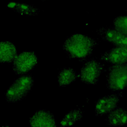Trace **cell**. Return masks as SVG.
Segmentation results:
<instances>
[{"mask_svg":"<svg viewBox=\"0 0 127 127\" xmlns=\"http://www.w3.org/2000/svg\"><path fill=\"white\" fill-rule=\"evenodd\" d=\"M97 44L95 39L77 33L66 39L63 44V49L70 58L83 60L92 54Z\"/></svg>","mask_w":127,"mask_h":127,"instance_id":"1","label":"cell"},{"mask_svg":"<svg viewBox=\"0 0 127 127\" xmlns=\"http://www.w3.org/2000/svg\"><path fill=\"white\" fill-rule=\"evenodd\" d=\"M34 79L31 74H22L8 87L5 96L7 102L14 103L24 98L31 91Z\"/></svg>","mask_w":127,"mask_h":127,"instance_id":"2","label":"cell"},{"mask_svg":"<svg viewBox=\"0 0 127 127\" xmlns=\"http://www.w3.org/2000/svg\"><path fill=\"white\" fill-rule=\"evenodd\" d=\"M107 87L113 91L127 87V62L110 65L107 75Z\"/></svg>","mask_w":127,"mask_h":127,"instance_id":"3","label":"cell"},{"mask_svg":"<svg viewBox=\"0 0 127 127\" xmlns=\"http://www.w3.org/2000/svg\"><path fill=\"white\" fill-rule=\"evenodd\" d=\"M38 58L33 51H24L16 56L12 68L16 74L22 75L31 71L37 65Z\"/></svg>","mask_w":127,"mask_h":127,"instance_id":"4","label":"cell"},{"mask_svg":"<svg viewBox=\"0 0 127 127\" xmlns=\"http://www.w3.org/2000/svg\"><path fill=\"white\" fill-rule=\"evenodd\" d=\"M103 68L104 65L100 62L90 59L82 67L79 74L80 79L83 83L94 85L98 82Z\"/></svg>","mask_w":127,"mask_h":127,"instance_id":"5","label":"cell"},{"mask_svg":"<svg viewBox=\"0 0 127 127\" xmlns=\"http://www.w3.org/2000/svg\"><path fill=\"white\" fill-rule=\"evenodd\" d=\"M95 32L103 40L115 46H127V35H125L114 28L100 27Z\"/></svg>","mask_w":127,"mask_h":127,"instance_id":"6","label":"cell"},{"mask_svg":"<svg viewBox=\"0 0 127 127\" xmlns=\"http://www.w3.org/2000/svg\"><path fill=\"white\" fill-rule=\"evenodd\" d=\"M119 102L118 94H113L99 98L95 106V114L96 116H102L113 111Z\"/></svg>","mask_w":127,"mask_h":127,"instance_id":"7","label":"cell"},{"mask_svg":"<svg viewBox=\"0 0 127 127\" xmlns=\"http://www.w3.org/2000/svg\"><path fill=\"white\" fill-rule=\"evenodd\" d=\"M31 127H57L54 115L46 109L37 111L30 118Z\"/></svg>","mask_w":127,"mask_h":127,"instance_id":"8","label":"cell"},{"mask_svg":"<svg viewBox=\"0 0 127 127\" xmlns=\"http://www.w3.org/2000/svg\"><path fill=\"white\" fill-rule=\"evenodd\" d=\"M101 60L113 64L127 62V46H115L103 54Z\"/></svg>","mask_w":127,"mask_h":127,"instance_id":"9","label":"cell"},{"mask_svg":"<svg viewBox=\"0 0 127 127\" xmlns=\"http://www.w3.org/2000/svg\"><path fill=\"white\" fill-rule=\"evenodd\" d=\"M106 121L111 127L122 126L127 123V111L123 107H116L109 113Z\"/></svg>","mask_w":127,"mask_h":127,"instance_id":"10","label":"cell"},{"mask_svg":"<svg viewBox=\"0 0 127 127\" xmlns=\"http://www.w3.org/2000/svg\"><path fill=\"white\" fill-rule=\"evenodd\" d=\"M16 49L10 41L0 42V63H10L16 56Z\"/></svg>","mask_w":127,"mask_h":127,"instance_id":"11","label":"cell"},{"mask_svg":"<svg viewBox=\"0 0 127 127\" xmlns=\"http://www.w3.org/2000/svg\"><path fill=\"white\" fill-rule=\"evenodd\" d=\"M77 75L75 70L71 67H64L59 72L58 82L60 86L70 84L76 80Z\"/></svg>","mask_w":127,"mask_h":127,"instance_id":"12","label":"cell"},{"mask_svg":"<svg viewBox=\"0 0 127 127\" xmlns=\"http://www.w3.org/2000/svg\"><path fill=\"white\" fill-rule=\"evenodd\" d=\"M82 117V112L79 109H74L69 111L61 121V127H71Z\"/></svg>","mask_w":127,"mask_h":127,"instance_id":"13","label":"cell"},{"mask_svg":"<svg viewBox=\"0 0 127 127\" xmlns=\"http://www.w3.org/2000/svg\"><path fill=\"white\" fill-rule=\"evenodd\" d=\"M113 25L116 30L127 35V15L115 17L113 20Z\"/></svg>","mask_w":127,"mask_h":127,"instance_id":"14","label":"cell"},{"mask_svg":"<svg viewBox=\"0 0 127 127\" xmlns=\"http://www.w3.org/2000/svg\"><path fill=\"white\" fill-rule=\"evenodd\" d=\"M9 127V126H8V125H3L2 127Z\"/></svg>","mask_w":127,"mask_h":127,"instance_id":"15","label":"cell"},{"mask_svg":"<svg viewBox=\"0 0 127 127\" xmlns=\"http://www.w3.org/2000/svg\"></svg>","mask_w":127,"mask_h":127,"instance_id":"16","label":"cell"},{"mask_svg":"<svg viewBox=\"0 0 127 127\" xmlns=\"http://www.w3.org/2000/svg\"><path fill=\"white\" fill-rule=\"evenodd\" d=\"M126 11H127V10H126Z\"/></svg>","mask_w":127,"mask_h":127,"instance_id":"17","label":"cell"},{"mask_svg":"<svg viewBox=\"0 0 127 127\" xmlns=\"http://www.w3.org/2000/svg\"></svg>","mask_w":127,"mask_h":127,"instance_id":"18","label":"cell"}]
</instances>
